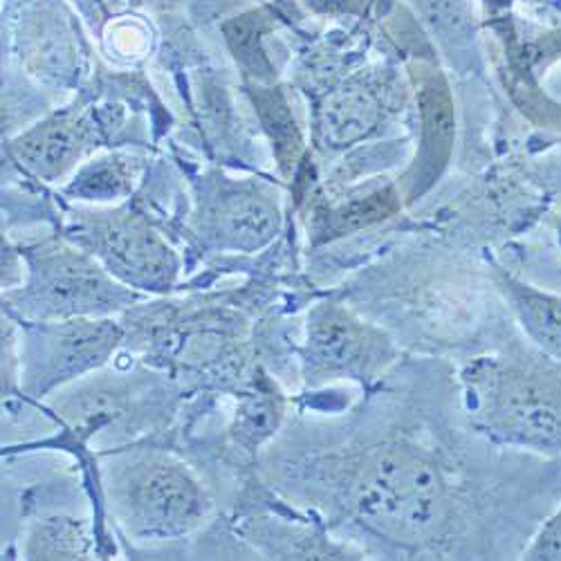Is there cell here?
Returning a JSON list of instances; mask_svg holds the SVG:
<instances>
[{
  "label": "cell",
  "instance_id": "obj_1",
  "mask_svg": "<svg viewBox=\"0 0 561 561\" xmlns=\"http://www.w3.org/2000/svg\"><path fill=\"white\" fill-rule=\"evenodd\" d=\"M304 472V490L317 505L398 546H436L460 522V488L447 462L409 436L373 438L317 456Z\"/></svg>",
  "mask_w": 561,
  "mask_h": 561
},
{
  "label": "cell",
  "instance_id": "obj_2",
  "mask_svg": "<svg viewBox=\"0 0 561 561\" xmlns=\"http://www.w3.org/2000/svg\"><path fill=\"white\" fill-rule=\"evenodd\" d=\"M474 425L507 447L561 456V362L541 351L477 357L462 370Z\"/></svg>",
  "mask_w": 561,
  "mask_h": 561
},
{
  "label": "cell",
  "instance_id": "obj_3",
  "mask_svg": "<svg viewBox=\"0 0 561 561\" xmlns=\"http://www.w3.org/2000/svg\"><path fill=\"white\" fill-rule=\"evenodd\" d=\"M106 488L119 524L139 539L190 535L209 510L196 474L182 460L162 451L115 460Z\"/></svg>",
  "mask_w": 561,
  "mask_h": 561
},
{
  "label": "cell",
  "instance_id": "obj_4",
  "mask_svg": "<svg viewBox=\"0 0 561 561\" xmlns=\"http://www.w3.org/2000/svg\"><path fill=\"white\" fill-rule=\"evenodd\" d=\"M23 290L5 295L8 310L27 321L106 317L135 301V295L85 250L53 243L30 250Z\"/></svg>",
  "mask_w": 561,
  "mask_h": 561
},
{
  "label": "cell",
  "instance_id": "obj_5",
  "mask_svg": "<svg viewBox=\"0 0 561 561\" xmlns=\"http://www.w3.org/2000/svg\"><path fill=\"white\" fill-rule=\"evenodd\" d=\"M301 357L310 387L337 380L368 385L396 362L398 348L380 325L329 299L308 312Z\"/></svg>",
  "mask_w": 561,
  "mask_h": 561
},
{
  "label": "cell",
  "instance_id": "obj_6",
  "mask_svg": "<svg viewBox=\"0 0 561 561\" xmlns=\"http://www.w3.org/2000/svg\"><path fill=\"white\" fill-rule=\"evenodd\" d=\"M122 337L124 333L115 321L98 317L30 321L25 346L19 353L23 391L43 398L104 366Z\"/></svg>",
  "mask_w": 561,
  "mask_h": 561
},
{
  "label": "cell",
  "instance_id": "obj_7",
  "mask_svg": "<svg viewBox=\"0 0 561 561\" xmlns=\"http://www.w3.org/2000/svg\"><path fill=\"white\" fill-rule=\"evenodd\" d=\"M72 237L128 288L167 290L178 276L175 252L142 216L130 211L88 214Z\"/></svg>",
  "mask_w": 561,
  "mask_h": 561
},
{
  "label": "cell",
  "instance_id": "obj_8",
  "mask_svg": "<svg viewBox=\"0 0 561 561\" xmlns=\"http://www.w3.org/2000/svg\"><path fill=\"white\" fill-rule=\"evenodd\" d=\"M201 231L233 252H256L265 248L280 227V211L272 194L254 184L218 182L203 201Z\"/></svg>",
  "mask_w": 561,
  "mask_h": 561
},
{
  "label": "cell",
  "instance_id": "obj_9",
  "mask_svg": "<svg viewBox=\"0 0 561 561\" xmlns=\"http://www.w3.org/2000/svg\"><path fill=\"white\" fill-rule=\"evenodd\" d=\"M95 147V126L75 111L45 117L10 145L14 160L41 180H57L68 173Z\"/></svg>",
  "mask_w": 561,
  "mask_h": 561
},
{
  "label": "cell",
  "instance_id": "obj_10",
  "mask_svg": "<svg viewBox=\"0 0 561 561\" xmlns=\"http://www.w3.org/2000/svg\"><path fill=\"white\" fill-rule=\"evenodd\" d=\"M420 149L407 173V196L417 198L436 182L449 162L454 147V104L449 88L440 77H432L420 88Z\"/></svg>",
  "mask_w": 561,
  "mask_h": 561
},
{
  "label": "cell",
  "instance_id": "obj_11",
  "mask_svg": "<svg viewBox=\"0 0 561 561\" xmlns=\"http://www.w3.org/2000/svg\"><path fill=\"white\" fill-rule=\"evenodd\" d=\"M494 280L533 346L561 362V295L537 288L507 272H499Z\"/></svg>",
  "mask_w": 561,
  "mask_h": 561
},
{
  "label": "cell",
  "instance_id": "obj_12",
  "mask_svg": "<svg viewBox=\"0 0 561 561\" xmlns=\"http://www.w3.org/2000/svg\"><path fill=\"white\" fill-rule=\"evenodd\" d=\"M380 117V104L370 90L346 85L323 100L317 126L325 147H348L376 130Z\"/></svg>",
  "mask_w": 561,
  "mask_h": 561
},
{
  "label": "cell",
  "instance_id": "obj_13",
  "mask_svg": "<svg viewBox=\"0 0 561 561\" xmlns=\"http://www.w3.org/2000/svg\"><path fill=\"white\" fill-rule=\"evenodd\" d=\"M250 95L263 124V130L272 142V151L276 156L278 167L284 169V173H290V169L299 160L304 139L288 98L278 88L265 83L250 85Z\"/></svg>",
  "mask_w": 561,
  "mask_h": 561
},
{
  "label": "cell",
  "instance_id": "obj_14",
  "mask_svg": "<svg viewBox=\"0 0 561 561\" xmlns=\"http://www.w3.org/2000/svg\"><path fill=\"white\" fill-rule=\"evenodd\" d=\"M137 178L135 160L111 156L85 164L70 184V194L83 201H115L133 190Z\"/></svg>",
  "mask_w": 561,
  "mask_h": 561
},
{
  "label": "cell",
  "instance_id": "obj_15",
  "mask_svg": "<svg viewBox=\"0 0 561 561\" xmlns=\"http://www.w3.org/2000/svg\"><path fill=\"white\" fill-rule=\"evenodd\" d=\"M280 417H284V400L274 389L256 385V389L239 404L231 434L239 445L254 451L278 430Z\"/></svg>",
  "mask_w": 561,
  "mask_h": 561
},
{
  "label": "cell",
  "instance_id": "obj_16",
  "mask_svg": "<svg viewBox=\"0 0 561 561\" xmlns=\"http://www.w3.org/2000/svg\"><path fill=\"white\" fill-rule=\"evenodd\" d=\"M270 30V16L265 12H250L245 16L233 19L225 25V36L229 48L237 57L239 66L245 70L254 83L272 81V64L263 50V34Z\"/></svg>",
  "mask_w": 561,
  "mask_h": 561
},
{
  "label": "cell",
  "instance_id": "obj_17",
  "mask_svg": "<svg viewBox=\"0 0 561 561\" xmlns=\"http://www.w3.org/2000/svg\"><path fill=\"white\" fill-rule=\"evenodd\" d=\"M400 207L398 194L393 190H382L378 194H370L366 198L359 201H351L342 207H337L335 211L329 214L325 218L323 227L319 229V233H323V239H337V237H346V233H353L357 229H364L373 222H380L385 218H389L391 214H396Z\"/></svg>",
  "mask_w": 561,
  "mask_h": 561
},
{
  "label": "cell",
  "instance_id": "obj_18",
  "mask_svg": "<svg viewBox=\"0 0 561 561\" xmlns=\"http://www.w3.org/2000/svg\"><path fill=\"white\" fill-rule=\"evenodd\" d=\"M88 541L75 522L50 519L32 537L27 559H85Z\"/></svg>",
  "mask_w": 561,
  "mask_h": 561
},
{
  "label": "cell",
  "instance_id": "obj_19",
  "mask_svg": "<svg viewBox=\"0 0 561 561\" xmlns=\"http://www.w3.org/2000/svg\"><path fill=\"white\" fill-rule=\"evenodd\" d=\"M524 559L530 561H561V503L541 524L530 546L524 550Z\"/></svg>",
  "mask_w": 561,
  "mask_h": 561
},
{
  "label": "cell",
  "instance_id": "obj_20",
  "mask_svg": "<svg viewBox=\"0 0 561 561\" xmlns=\"http://www.w3.org/2000/svg\"><path fill=\"white\" fill-rule=\"evenodd\" d=\"M272 3H276L278 8H290L293 0H272Z\"/></svg>",
  "mask_w": 561,
  "mask_h": 561
}]
</instances>
